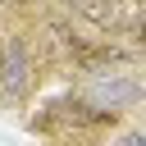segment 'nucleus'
I'll use <instances>...</instances> for the list:
<instances>
[{"label": "nucleus", "mask_w": 146, "mask_h": 146, "mask_svg": "<svg viewBox=\"0 0 146 146\" xmlns=\"http://www.w3.org/2000/svg\"><path fill=\"white\" fill-rule=\"evenodd\" d=\"M91 96H96L100 105H110V110H132V105L146 100V82L132 78V73H100V68H96Z\"/></svg>", "instance_id": "nucleus-1"}, {"label": "nucleus", "mask_w": 146, "mask_h": 146, "mask_svg": "<svg viewBox=\"0 0 146 146\" xmlns=\"http://www.w3.org/2000/svg\"><path fill=\"white\" fill-rule=\"evenodd\" d=\"M27 82H32V55H27V41H23V36H14V41H5V73H0V96H5V100H23Z\"/></svg>", "instance_id": "nucleus-2"}, {"label": "nucleus", "mask_w": 146, "mask_h": 146, "mask_svg": "<svg viewBox=\"0 0 146 146\" xmlns=\"http://www.w3.org/2000/svg\"><path fill=\"white\" fill-rule=\"evenodd\" d=\"M78 18H87V23H96V27H119L123 23V5L128 0H64Z\"/></svg>", "instance_id": "nucleus-3"}, {"label": "nucleus", "mask_w": 146, "mask_h": 146, "mask_svg": "<svg viewBox=\"0 0 146 146\" xmlns=\"http://www.w3.org/2000/svg\"><path fill=\"white\" fill-rule=\"evenodd\" d=\"M128 32H132V50H141V55H146V14H141V18H132V27H128Z\"/></svg>", "instance_id": "nucleus-4"}, {"label": "nucleus", "mask_w": 146, "mask_h": 146, "mask_svg": "<svg viewBox=\"0 0 146 146\" xmlns=\"http://www.w3.org/2000/svg\"><path fill=\"white\" fill-rule=\"evenodd\" d=\"M0 73H5V50H0Z\"/></svg>", "instance_id": "nucleus-5"}]
</instances>
